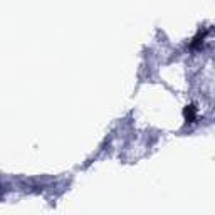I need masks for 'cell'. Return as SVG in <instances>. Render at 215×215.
<instances>
[{"label": "cell", "mask_w": 215, "mask_h": 215, "mask_svg": "<svg viewBox=\"0 0 215 215\" xmlns=\"http://www.w3.org/2000/svg\"><path fill=\"white\" fill-rule=\"evenodd\" d=\"M185 118H187L188 121H192L193 118H195V111H193V106H187V109H185Z\"/></svg>", "instance_id": "1"}]
</instances>
